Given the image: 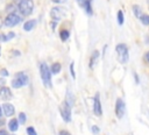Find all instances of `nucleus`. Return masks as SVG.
<instances>
[{
    "mask_svg": "<svg viewBox=\"0 0 149 135\" xmlns=\"http://www.w3.org/2000/svg\"><path fill=\"white\" fill-rule=\"evenodd\" d=\"M16 78L22 83L23 86L28 84V76H27L26 73H23V72H19V73H16Z\"/></svg>",
    "mask_w": 149,
    "mask_h": 135,
    "instance_id": "obj_14",
    "label": "nucleus"
},
{
    "mask_svg": "<svg viewBox=\"0 0 149 135\" xmlns=\"http://www.w3.org/2000/svg\"><path fill=\"white\" fill-rule=\"evenodd\" d=\"M50 71H51V73H54V74L59 73V71H61V64H59V63H54V64L51 65Z\"/></svg>",
    "mask_w": 149,
    "mask_h": 135,
    "instance_id": "obj_16",
    "label": "nucleus"
},
{
    "mask_svg": "<svg viewBox=\"0 0 149 135\" xmlns=\"http://www.w3.org/2000/svg\"><path fill=\"white\" fill-rule=\"evenodd\" d=\"M51 1H52V2H56V3H61L63 0H51Z\"/></svg>",
    "mask_w": 149,
    "mask_h": 135,
    "instance_id": "obj_34",
    "label": "nucleus"
},
{
    "mask_svg": "<svg viewBox=\"0 0 149 135\" xmlns=\"http://www.w3.org/2000/svg\"><path fill=\"white\" fill-rule=\"evenodd\" d=\"M125 112H126V106H125V102L122 99H116V102H115V114H116V118L118 119H121L123 115H125Z\"/></svg>",
    "mask_w": 149,
    "mask_h": 135,
    "instance_id": "obj_7",
    "label": "nucleus"
},
{
    "mask_svg": "<svg viewBox=\"0 0 149 135\" xmlns=\"http://www.w3.org/2000/svg\"><path fill=\"white\" fill-rule=\"evenodd\" d=\"M12 86L15 87V88H19V87H21V86H23V85H22V83H21L17 78H14V79L12 80Z\"/></svg>",
    "mask_w": 149,
    "mask_h": 135,
    "instance_id": "obj_22",
    "label": "nucleus"
},
{
    "mask_svg": "<svg viewBox=\"0 0 149 135\" xmlns=\"http://www.w3.org/2000/svg\"><path fill=\"white\" fill-rule=\"evenodd\" d=\"M98 57H99V51L95 50V51L92 54L91 59H90V68H91V69H93V68L95 66V63H97V61H98Z\"/></svg>",
    "mask_w": 149,
    "mask_h": 135,
    "instance_id": "obj_12",
    "label": "nucleus"
},
{
    "mask_svg": "<svg viewBox=\"0 0 149 135\" xmlns=\"http://www.w3.org/2000/svg\"><path fill=\"white\" fill-rule=\"evenodd\" d=\"M0 74H1V77H7L8 76V71L2 69V70H0Z\"/></svg>",
    "mask_w": 149,
    "mask_h": 135,
    "instance_id": "obj_26",
    "label": "nucleus"
},
{
    "mask_svg": "<svg viewBox=\"0 0 149 135\" xmlns=\"http://www.w3.org/2000/svg\"><path fill=\"white\" fill-rule=\"evenodd\" d=\"M26 119H27V118H26V114L21 112V113L19 114V120H17V121H19V123H24V122H26Z\"/></svg>",
    "mask_w": 149,
    "mask_h": 135,
    "instance_id": "obj_23",
    "label": "nucleus"
},
{
    "mask_svg": "<svg viewBox=\"0 0 149 135\" xmlns=\"http://www.w3.org/2000/svg\"><path fill=\"white\" fill-rule=\"evenodd\" d=\"M61 114H62V118L65 122H70L71 121V106L64 100L63 102V106L61 107Z\"/></svg>",
    "mask_w": 149,
    "mask_h": 135,
    "instance_id": "obj_6",
    "label": "nucleus"
},
{
    "mask_svg": "<svg viewBox=\"0 0 149 135\" xmlns=\"http://www.w3.org/2000/svg\"><path fill=\"white\" fill-rule=\"evenodd\" d=\"M77 2H78V5H79L80 7H83L84 3H85V0H77Z\"/></svg>",
    "mask_w": 149,
    "mask_h": 135,
    "instance_id": "obj_28",
    "label": "nucleus"
},
{
    "mask_svg": "<svg viewBox=\"0 0 149 135\" xmlns=\"http://www.w3.org/2000/svg\"><path fill=\"white\" fill-rule=\"evenodd\" d=\"M140 21L142 22V24L149 26V15H148V14H143V15L140 17Z\"/></svg>",
    "mask_w": 149,
    "mask_h": 135,
    "instance_id": "obj_21",
    "label": "nucleus"
},
{
    "mask_svg": "<svg viewBox=\"0 0 149 135\" xmlns=\"http://www.w3.org/2000/svg\"><path fill=\"white\" fill-rule=\"evenodd\" d=\"M65 101L72 107L73 106V104H74V100H73V97H72V94H71V92L70 91H68V95H66V98H65Z\"/></svg>",
    "mask_w": 149,
    "mask_h": 135,
    "instance_id": "obj_19",
    "label": "nucleus"
},
{
    "mask_svg": "<svg viewBox=\"0 0 149 135\" xmlns=\"http://www.w3.org/2000/svg\"><path fill=\"white\" fill-rule=\"evenodd\" d=\"M93 112L97 116H101V114H102V107H101L99 93H97L94 95V99H93Z\"/></svg>",
    "mask_w": 149,
    "mask_h": 135,
    "instance_id": "obj_8",
    "label": "nucleus"
},
{
    "mask_svg": "<svg viewBox=\"0 0 149 135\" xmlns=\"http://www.w3.org/2000/svg\"><path fill=\"white\" fill-rule=\"evenodd\" d=\"M65 12H66V10H65L63 7L56 6V7H52V8H51V10H50V16H51V19H52L55 22H57L58 20H61V19L64 17Z\"/></svg>",
    "mask_w": 149,
    "mask_h": 135,
    "instance_id": "obj_5",
    "label": "nucleus"
},
{
    "mask_svg": "<svg viewBox=\"0 0 149 135\" xmlns=\"http://www.w3.org/2000/svg\"><path fill=\"white\" fill-rule=\"evenodd\" d=\"M0 116H1V107H0Z\"/></svg>",
    "mask_w": 149,
    "mask_h": 135,
    "instance_id": "obj_35",
    "label": "nucleus"
},
{
    "mask_svg": "<svg viewBox=\"0 0 149 135\" xmlns=\"http://www.w3.org/2000/svg\"><path fill=\"white\" fill-rule=\"evenodd\" d=\"M123 22H125L123 12H122V10H119V12H118V23H119L120 26H122V24H123Z\"/></svg>",
    "mask_w": 149,
    "mask_h": 135,
    "instance_id": "obj_20",
    "label": "nucleus"
},
{
    "mask_svg": "<svg viewBox=\"0 0 149 135\" xmlns=\"http://www.w3.org/2000/svg\"><path fill=\"white\" fill-rule=\"evenodd\" d=\"M2 111H3V114H5L6 116H12V115H14L15 108H14V106H13L12 104L5 102V104L2 105Z\"/></svg>",
    "mask_w": 149,
    "mask_h": 135,
    "instance_id": "obj_9",
    "label": "nucleus"
},
{
    "mask_svg": "<svg viewBox=\"0 0 149 135\" xmlns=\"http://www.w3.org/2000/svg\"><path fill=\"white\" fill-rule=\"evenodd\" d=\"M144 58H146V61L149 63V51H148V52H146V55H144Z\"/></svg>",
    "mask_w": 149,
    "mask_h": 135,
    "instance_id": "obj_31",
    "label": "nucleus"
},
{
    "mask_svg": "<svg viewBox=\"0 0 149 135\" xmlns=\"http://www.w3.org/2000/svg\"><path fill=\"white\" fill-rule=\"evenodd\" d=\"M147 2H148V6H149V0H147Z\"/></svg>",
    "mask_w": 149,
    "mask_h": 135,
    "instance_id": "obj_36",
    "label": "nucleus"
},
{
    "mask_svg": "<svg viewBox=\"0 0 149 135\" xmlns=\"http://www.w3.org/2000/svg\"><path fill=\"white\" fill-rule=\"evenodd\" d=\"M35 26H36V21H35V20H29V21H26V22H24L23 29H24L26 31H30Z\"/></svg>",
    "mask_w": 149,
    "mask_h": 135,
    "instance_id": "obj_11",
    "label": "nucleus"
},
{
    "mask_svg": "<svg viewBox=\"0 0 149 135\" xmlns=\"http://www.w3.org/2000/svg\"><path fill=\"white\" fill-rule=\"evenodd\" d=\"M40 73H41V78H42L44 86L51 87V71H50V68L45 63H41Z\"/></svg>",
    "mask_w": 149,
    "mask_h": 135,
    "instance_id": "obj_1",
    "label": "nucleus"
},
{
    "mask_svg": "<svg viewBox=\"0 0 149 135\" xmlns=\"http://www.w3.org/2000/svg\"><path fill=\"white\" fill-rule=\"evenodd\" d=\"M116 54H118V58L120 63H127L128 58H129V54H128V48L125 43H119L115 48Z\"/></svg>",
    "mask_w": 149,
    "mask_h": 135,
    "instance_id": "obj_2",
    "label": "nucleus"
},
{
    "mask_svg": "<svg viewBox=\"0 0 149 135\" xmlns=\"http://www.w3.org/2000/svg\"><path fill=\"white\" fill-rule=\"evenodd\" d=\"M0 135H8V133L6 130H0Z\"/></svg>",
    "mask_w": 149,
    "mask_h": 135,
    "instance_id": "obj_32",
    "label": "nucleus"
},
{
    "mask_svg": "<svg viewBox=\"0 0 149 135\" xmlns=\"http://www.w3.org/2000/svg\"><path fill=\"white\" fill-rule=\"evenodd\" d=\"M20 21H21V17H20L16 13H9V14L6 16L3 23H5L6 27H14V26L19 24Z\"/></svg>",
    "mask_w": 149,
    "mask_h": 135,
    "instance_id": "obj_4",
    "label": "nucleus"
},
{
    "mask_svg": "<svg viewBox=\"0 0 149 135\" xmlns=\"http://www.w3.org/2000/svg\"><path fill=\"white\" fill-rule=\"evenodd\" d=\"M59 135H70V133H68V132H65V130H61V132H59Z\"/></svg>",
    "mask_w": 149,
    "mask_h": 135,
    "instance_id": "obj_30",
    "label": "nucleus"
},
{
    "mask_svg": "<svg viewBox=\"0 0 149 135\" xmlns=\"http://www.w3.org/2000/svg\"><path fill=\"white\" fill-rule=\"evenodd\" d=\"M59 36H61V40L62 41H66L69 38V36H70V33L66 29H62L61 33H59Z\"/></svg>",
    "mask_w": 149,
    "mask_h": 135,
    "instance_id": "obj_17",
    "label": "nucleus"
},
{
    "mask_svg": "<svg viewBox=\"0 0 149 135\" xmlns=\"http://www.w3.org/2000/svg\"><path fill=\"white\" fill-rule=\"evenodd\" d=\"M0 98L3 99V100H9L12 98V92L8 87H1L0 88Z\"/></svg>",
    "mask_w": 149,
    "mask_h": 135,
    "instance_id": "obj_10",
    "label": "nucleus"
},
{
    "mask_svg": "<svg viewBox=\"0 0 149 135\" xmlns=\"http://www.w3.org/2000/svg\"><path fill=\"white\" fill-rule=\"evenodd\" d=\"M17 7L23 16H28L31 14V12L34 9V2H33V0H21L19 2Z\"/></svg>",
    "mask_w": 149,
    "mask_h": 135,
    "instance_id": "obj_3",
    "label": "nucleus"
},
{
    "mask_svg": "<svg viewBox=\"0 0 149 135\" xmlns=\"http://www.w3.org/2000/svg\"><path fill=\"white\" fill-rule=\"evenodd\" d=\"M70 72H71L72 78L74 79V78H76V72H74V70H73V63H71V64H70Z\"/></svg>",
    "mask_w": 149,
    "mask_h": 135,
    "instance_id": "obj_25",
    "label": "nucleus"
},
{
    "mask_svg": "<svg viewBox=\"0 0 149 135\" xmlns=\"http://www.w3.org/2000/svg\"><path fill=\"white\" fill-rule=\"evenodd\" d=\"M133 12H134V15L137 17V19H140L143 14H142V9H141V7L140 6H137V5H134L133 6Z\"/></svg>",
    "mask_w": 149,
    "mask_h": 135,
    "instance_id": "obj_15",
    "label": "nucleus"
},
{
    "mask_svg": "<svg viewBox=\"0 0 149 135\" xmlns=\"http://www.w3.org/2000/svg\"><path fill=\"white\" fill-rule=\"evenodd\" d=\"M12 37H14V33H9L7 36V38H12Z\"/></svg>",
    "mask_w": 149,
    "mask_h": 135,
    "instance_id": "obj_33",
    "label": "nucleus"
},
{
    "mask_svg": "<svg viewBox=\"0 0 149 135\" xmlns=\"http://www.w3.org/2000/svg\"><path fill=\"white\" fill-rule=\"evenodd\" d=\"M88 15H92V8H91V0H85V3L83 6Z\"/></svg>",
    "mask_w": 149,
    "mask_h": 135,
    "instance_id": "obj_18",
    "label": "nucleus"
},
{
    "mask_svg": "<svg viewBox=\"0 0 149 135\" xmlns=\"http://www.w3.org/2000/svg\"><path fill=\"white\" fill-rule=\"evenodd\" d=\"M27 134H28V135H37L36 130H35L33 127H28V128H27Z\"/></svg>",
    "mask_w": 149,
    "mask_h": 135,
    "instance_id": "obj_24",
    "label": "nucleus"
},
{
    "mask_svg": "<svg viewBox=\"0 0 149 135\" xmlns=\"http://www.w3.org/2000/svg\"><path fill=\"white\" fill-rule=\"evenodd\" d=\"M8 128L10 132H16L17 128H19V121L16 119H12L9 122H8Z\"/></svg>",
    "mask_w": 149,
    "mask_h": 135,
    "instance_id": "obj_13",
    "label": "nucleus"
},
{
    "mask_svg": "<svg viewBox=\"0 0 149 135\" xmlns=\"http://www.w3.org/2000/svg\"><path fill=\"white\" fill-rule=\"evenodd\" d=\"M5 78L2 77V78H0V86H5Z\"/></svg>",
    "mask_w": 149,
    "mask_h": 135,
    "instance_id": "obj_29",
    "label": "nucleus"
},
{
    "mask_svg": "<svg viewBox=\"0 0 149 135\" xmlns=\"http://www.w3.org/2000/svg\"><path fill=\"white\" fill-rule=\"evenodd\" d=\"M92 132H93L94 134H98V133H99V127L93 126V127H92Z\"/></svg>",
    "mask_w": 149,
    "mask_h": 135,
    "instance_id": "obj_27",
    "label": "nucleus"
}]
</instances>
